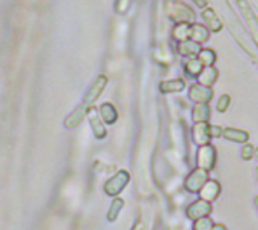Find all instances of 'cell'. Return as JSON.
Masks as SVG:
<instances>
[{"label":"cell","instance_id":"6da1fadb","mask_svg":"<svg viewBox=\"0 0 258 230\" xmlns=\"http://www.w3.org/2000/svg\"><path fill=\"white\" fill-rule=\"evenodd\" d=\"M237 6L240 8L243 17L246 20V26H248L252 38L255 39V42L258 44V20L255 12H254V9L249 6V3L246 0H237Z\"/></svg>","mask_w":258,"mask_h":230},{"label":"cell","instance_id":"7a4b0ae2","mask_svg":"<svg viewBox=\"0 0 258 230\" xmlns=\"http://www.w3.org/2000/svg\"><path fill=\"white\" fill-rule=\"evenodd\" d=\"M107 86V77L106 75H98L97 78H95V81L92 83V86L89 87V90L86 92V95H85V99H83V104H86L88 107H91L98 98H100V95L103 93V90H104V87Z\"/></svg>","mask_w":258,"mask_h":230},{"label":"cell","instance_id":"3957f363","mask_svg":"<svg viewBox=\"0 0 258 230\" xmlns=\"http://www.w3.org/2000/svg\"><path fill=\"white\" fill-rule=\"evenodd\" d=\"M216 163V151L212 145H204L198 151V167L204 170H212Z\"/></svg>","mask_w":258,"mask_h":230},{"label":"cell","instance_id":"277c9868","mask_svg":"<svg viewBox=\"0 0 258 230\" xmlns=\"http://www.w3.org/2000/svg\"><path fill=\"white\" fill-rule=\"evenodd\" d=\"M128 179H130V176H128V173H127L125 170L118 172L113 178H110V179L106 182V185H104L106 193H107V194H110V196H116V194H119V193L122 191V188L127 185Z\"/></svg>","mask_w":258,"mask_h":230},{"label":"cell","instance_id":"5b68a950","mask_svg":"<svg viewBox=\"0 0 258 230\" xmlns=\"http://www.w3.org/2000/svg\"><path fill=\"white\" fill-rule=\"evenodd\" d=\"M207 181H209V179H207V170L198 167L197 170H194V172L189 175V178L186 179L184 185H186V188H187L189 191L197 193V191H200V190L204 187V184H206Z\"/></svg>","mask_w":258,"mask_h":230},{"label":"cell","instance_id":"8992f818","mask_svg":"<svg viewBox=\"0 0 258 230\" xmlns=\"http://www.w3.org/2000/svg\"><path fill=\"white\" fill-rule=\"evenodd\" d=\"M171 17L177 23H192L195 18V14L190 11V8L187 5L180 3V2H174V5L171 8Z\"/></svg>","mask_w":258,"mask_h":230},{"label":"cell","instance_id":"52a82bcc","mask_svg":"<svg viewBox=\"0 0 258 230\" xmlns=\"http://www.w3.org/2000/svg\"><path fill=\"white\" fill-rule=\"evenodd\" d=\"M189 98L197 104H207L213 98V92L210 87L203 84H194L189 92Z\"/></svg>","mask_w":258,"mask_h":230},{"label":"cell","instance_id":"ba28073f","mask_svg":"<svg viewBox=\"0 0 258 230\" xmlns=\"http://www.w3.org/2000/svg\"><path fill=\"white\" fill-rule=\"evenodd\" d=\"M212 212V205L210 202H206V200H198L195 203H192L187 209V217L190 220H198V218H203V217H207L209 214Z\"/></svg>","mask_w":258,"mask_h":230},{"label":"cell","instance_id":"9c48e42d","mask_svg":"<svg viewBox=\"0 0 258 230\" xmlns=\"http://www.w3.org/2000/svg\"><path fill=\"white\" fill-rule=\"evenodd\" d=\"M212 139V133H210V125L206 122H197L194 127V140L197 145L204 146L209 145Z\"/></svg>","mask_w":258,"mask_h":230},{"label":"cell","instance_id":"30bf717a","mask_svg":"<svg viewBox=\"0 0 258 230\" xmlns=\"http://www.w3.org/2000/svg\"><path fill=\"white\" fill-rule=\"evenodd\" d=\"M88 111H89V107H88L86 104H80L70 116H67V119H65V122H63L65 128H68V130L76 128V127L83 121V118L88 114Z\"/></svg>","mask_w":258,"mask_h":230},{"label":"cell","instance_id":"8fae6325","mask_svg":"<svg viewBox=\"0 0 258 230\" xmlns=\"http://www.w3.org/2000/svg\"><path fill=\"white\" fill-rule=\"evenodd\" d=\"M201 17L203 20L206 21L207 27L210 32H215L218 33L221 29H222V20H219V17L216 15V12L212 9V8H206L203 12H201Z\"/></svg>","mask_w":258,"mask_h":230},{"label":"cell","instance_id":"7c38bea8","mask_svg":"<svg viewBox=\"0 0 258 230\" xmlns=\"http://www.w3.org/2000/svg\"><path fill=\"white\" fill-rule=\"evenodd\" d=\"M219 193H221V185L216 181H207L204 187L200 190V196L206 202H213L219 196Z\"/></svg>","mask_w":258,"mask_h":230},{"label":"cell","instance_id":"4fadbf2b","mask_svg":"<svg viewBox=\"0 0 258 230\" xmlns=\"http://www.w3.org/2000/svg\"><path fill=\"white\" fill-rule=\"evenodd\" d=\"M88 116H89V124L92 127V131H94L95 137L97 139H104L106 137V128H104V125L101 122V116L97 114L95 108H89Z\"/></svg>","mask_w":258,"mask_h":230},{"label":"cell","instance_id":"5bb4252c","mask_svg":"<svg viewBox=\"0 0 258 230\" xmlns=\"http://www.w3.org/2000/svg\"><path fill=\"white\" fill-rule=\"evenodd\" d=\"M222 136L230 140V142H237V143H248L249 140V134L246 131L237 130V128H225Z\"/></svg>","mask_w":258,"mask_h":230},{"label":"cell","instance_id":"9a60e30c","mask_svg":"<svg viewBox=\"0 0 258 230\" xmlns=\"http://www.w3.org/2000/svg\"><path fill=\"white\" fill-rule=\"evenodd\" d=\"M209 29L201 24H192L190 26V39L197 44H203L209 39Z\"/></svg>","mask_w":258,"mask_h":230},{"label":"cell","instance_id":"2e32d148","mask_svg":"<svg viewBox=\"0 0 258 230\" xmlns=\"http://www.w3.org/2000/svg\"><path fill=\"white\" fill-rule=\"evenodd\" d=\"M216 78H218V69L213 68V66H206V68L201 71V74L198 75L200 84L207 86V87H210V86L216 81Z\"/></svg>","mask_w":258,"mask_h":230},{"label":"cell","instance_id":"e0dca14e","mask_svg":"<svg viewBox=\"0 0 258 230\" xmlns=\"http://www.w3.org/2000/svg\"><path fill=\"white\" fill-rule=\"evenodd\" d=\"M184 81L181 78H175V80H166L160 83V90L163 93H177V92H183L184 89Z\"/></svg>","mask_w":258,"mask_h":230},{"label":"cell","instance_id":"ac0fdd59","mask_svg":"<svg viewBox=\"0 0 258 230\" xmlns=\"http://www.w3.org/2000/svg\"><path fill=\"white\" fill-rule=\"evenodd\" d=\"M100 116L106 124H115L118 119V113L116 108L110 104V102H104L100 107Z\"/></svg>","mask_w":258,"mask_h":230},{"label":"cell","instance_id":"d6986e66","mask_svg":"<svg viewBox=\"0 0 258 230\" xmlns=\"http://www.w3.org/2000/svg\"><path fill=\"white\" fill-rule=\"evenodd\" d=\"M172 36L178 42L190 39V24L189 23H177V26L174 27Z\"/></svg>","mask_w":258,"mask_h":230},{"label":"cell","instance_id":"ffe728a7","mask_svg":"<svg viewBox=\"0 0 258 230\" xmlns=\"http://www.w3.org/2000/svg\"><path fill=\"white\" fill-rule=\"evenodd\" d=\"M177 51L181 56H195V54H200L201 48H200V44H197L194 41H183L178 44Z\"/></svg>","mask_w":258,"mask_h":230},{"label":"cell","instance_id":"44dd1931","mask_svg":"<svg viewBox=\"0 0 258 230\" xmlns=\"http://www.w3.org/2000/svg\"><path fill=\"white\" fill-rule=\"evenodd\" d=\"M203 69H204V63L200 60V57H192L184 63V71L192 77H198Z\"/></svg>","mask_w":258,"mask_h":230},{"label":"cell","instance_id":"7402d4cb","mask_svg":"<svg viewBox=\"0 0 258 230\" xmlns=\"http://www.w3.org/2000/svg\"><path fill=\"white\" fill-rule=\"evenodd\" d=\"M192 114H194L195 124L197 122H206L210 118V107H209V104H195Z\"/></svg>","mask_w":258,"mask_h":230},{"label":"cell","instance_id":"603a6c76","mask_svg":"<svg viewBox=\"0 0 258 230\" xmlns=\"http://www.w3.org/2000/svg\"><path fill=\"white\" fill-rule=\"evenodd\" d=\"M198 56H200V60H201L206 66H212V65L215 63V60H216V53H215L213 50H210V48L201 50Z\"/></svg>","mask_w":258,"mask_h":230},{"label":"cell","instance_id":"cb8c5ba5","mask_svg":"<svg viewBox=\"0 0 258 230\" xmlns=\"http://www.w3.org/2000/svg\"><path fill=\"white\" fill-rule=\"evenodd\" d=\"M212 227H213L212 220H210V218H207V217H203V218L195 220L194 230H212Z\"/></svg>","mask_w":258,"mask_h":230},{"label":"cell","instance_id":"d4e9b609","mask_svg":"<svg viewBox=\"0 0 258 230\" xmlns=\"http://www.w3.org/2000/svg\"><path fill=\"white\" fill-rule=\"evenodd\" d=\"M122 205H124V202H122L121 199L113 200V203H112V206H110V211H109V220H110V221H113V220L116 218V215H118L119 209L122 208Z\"/></svg>","mask_w":258,"mask_h":230},{"label":"cell","instance_id":"484cf974","mask_svg":"<svg viewBox=\"0 0 258 230\" xmlns=\"http://www.w3.org/2000/svg\"><path fill=\"white\" fill-rule=\"evenodd\" d=\"M130 3H132V0H116L115 2V11L118 14H125L130 8Z\"/></svg>","mask_w":258,"mask_h":230},{"label":"cell","instance_id":"4316f807","mask_svg":"<svg viewBox=\"0 0 258 230\" xmlns=\"http://www.w3.org/2000/svg\"><path fill=\"white\" fill-rule=\"evenodd\" d=\"M254 154H255L254 146H252V145H249V143H246V145L243 146V149H242V158L248 161V160H251V158L254 157Z\"/></svg>","mask_w":258,"mask_h":230},{"label":"cell","instance_id":"83f0119b","mask_svg":"<svg viewBox=\"0 0 258 230\" xmlns=\"http://www.w3.org/2000/svg\"><path fill=\"white\" fill-rule=\"evenodd\" d=\"M230 102H231V98H230L228 95H222L221 99H219V102H218V110H219L221 113H224V111L228 108Z\"/></svg>","mask_w":258,"mask_h":230},{"label":"cell","instance_id":"f1b7e54d","mask_svg":"<svg viewBox=\"0 0 258 230\" xmlns=\"http://www.w3.org/2000/svg\"><path fill=\"white\" fill-rule=\"evenodd\" d=\"M210 133H212V137H221L222 133H224V130L221 127H212L210 125Z\"/></svg>","mask_w":258,"mask_h":230},{"label":"cell","instance_id":"f546056e","mask_svg":"<svg viewBox=\"0 0 258 230\" xmlns=\"http://www.w3.org/2000/svg\"><path fill=\"white\" fill-rule=\"evenodd\" d=\"M194 2L201 8H206V5H207V0H194Z\"/></svg>","mask_w":258,"mask_h":230},{"label":"cell","instance_id":"4dcf8cb0","mask_svg":"<svg viewBox=\"0 0 258 230\" xmlns=\"http://www.w3.org/2000/svg\"><path fill=\"white\" fill-rule=\"evenodd\" d=\"M212 230H227V229H225L222 224H216V226H213V227H212Z\"/></svg>","mask_w":258,"mask_h":230},{"label":"cell","instance_id":"1f68e13d","mask_svg":"<svg viewBox=\"0 0 258 230\" xmlns=\"http://www.w3.org/2000/svg\"><path fill=\"white\" fill-rule=\"evenodd\" d=\"M255 206H257V209H258V196L255 197Z\"/></svg>","mask_w":258,"mask_h":230},{"label":"cell","instance_id":"d6a6232c","mask_svg":"<svg viewBox=\"0 0 258 230\" xmlns=\"http://www.w3.org/2000/svg\"><path fill=\"white\" fill-rule=\"evenodd\" d=\"M255 157H257V161H258V149L255 151Z\"/></svg>","mask_w":258,"mask_h":230},{"label":"cell","instance_id":"836d02e7","mask_svg":"<svg viewBox=\"0 0 258 230\" xmlns=\"http://www.w3.org/2000/svg\"><path fill=\"white\" fill-rule=\"evenodd\" d=\"M257 179H258V167H257Z\"/></svg>","mask_w":258,"mask_h":230}]
</instances>
